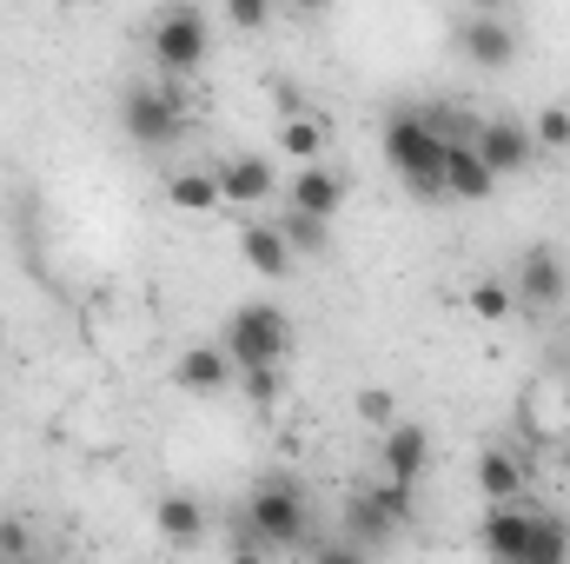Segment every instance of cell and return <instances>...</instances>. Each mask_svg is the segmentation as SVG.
Masks as SVG:
<instances>
[{"instance_id": "1", "label": "cell", "mask_w": 570, "mask_h": 564, "mask_svg": "<svg viewBox=\"0 0 570 564\" xmlns=\"http://www.w3.org/2000/svg\"><path fill=\"white\" fill-rule=\"evenodd\" d=\"M385 159H392V173L419 200H444V134L431 127L419 107H399L385 120Z\"/></svg>"}, {"instance_id": "2", "label": "cell", "mask_w": 570, "mask_h": 564, "mask_svg": "<svg viewBox=\"0 0 570 564\" xmlns=\"http://www.w3.org/2000/svg\"><path fill=\"white\" fill-rule=\"evenodd\" d=\"M253 532H259V545L266 552H305L312 545V498H305V485L298 478H266L253 498H246V512H239Z\"/></svg>"}, {"instance_id": "3", "label": "cell", "mask_w": 570, "mask_h": 564, "mask_svg": "<svg viewBox=\"0 0 570 564\" xmlns=\"http://www.w3.org/2000/svg\"><path fill=\"white\" fill-rule=\"evenodd\" d=\"M120 134L146 153L186 140V100H179V80H127L120 94Z\"/></svg>"}, {"instance_id": "4", "label": "cell", "mask_w": 570, "mask_h": 564, "mask_svg": "<svg viewBox=\"0 0 570 564\" xmlns=\"http://www.w3.org/2000/svg\"><path fill=\"white\" fill-rule=\"evenodd\" d=\"M292 319H285V305L273 299H246V305H233V319H226V332H219V346L233 352V366H285L292 359Z\"/></svg>"}, {"instance_id": "5", "label": "cell", "mask_w": 570, "mask_h": 564, "mask_svg": "<svg viewBox=\"0 0 570 564\" xmlns=\"http://www.w3.org/2000/svg\"><path fill=\"white\" fill-rule=\"evenodd\" d=\"M206 54H213L206 13H199L193 0H173V7L153 20V60H159V74H166V80H193V74L206 67Z\"/></svg>"}, {"instance_id": "6", "label": "cell", "mask_w": 570, "mask_h": 564, "mask_svg": "<svg viewBox=\"0 0 570 564\" xmlns=\"http://www.w3.org/2000/svg\"><path fill=\"white\" fill-rule=\"evenodd\" d=\"M511 292H518V305H531V312H558V305L570 299V260H564V246H551V240L524 246Z\"/></svg>"}, {"instance_id": "7", "label": "cell", "mask_w": 570, "mask_h": 564, "mask_svg": "<svg viewBox=\"0 0 570 564\" xmlns=\"http://www.w3.org/2000/svg\"><path fill=\"white\" fill-rule=\"evenodd\" d=\"M478 159L498 173V179H518V173H531V159H538V140H531V127L524 120H511V114H498V120H478Z\"/></svg>"}, {"instance_id": "8", "label": "cell", "mask_w": 570, "mask_h": 564, "mask_svg": "<svg viewBox=\"0 0 570 564\" xmlns=\"http://www.w3.org/2000/svg\"><path fill=\"white\" fill-rule=\"evenodd\" d=\"M458 54H464L471 67H484V74H504V67L518 60V27H511V13H471V20H458Z\"/></svg>"}, {"instance_id": "9", "label": "cell", "mask_w": 570, "mask_h": 564, "mask_svg": "<svg viewBox=\"0 0 570 564\" xmlns=\"http://www.w3.org/2000/svg\"><path fill=\"white\" fill-rule=\"evenodd\" d=\"M213 173H219L226 206H266V200H279V166H273L266 153H233V159H219Z\"/></svg>"}, {"instance_id": "10", "label": "cell", "mask_w": 570, "mask_h": 564, "mask_svg": "<svg viewBox=\"0 0 570 564\" xmlns=\"http://www.w3.org/2000/svg\"><path fill=\"white\" fill-rule=\"evenodd\" d=\"M233 379H239V366H233V352H226L219 339L186 346V352H179V366H173V386H179V392H193V399H219Z\"/></svg>"}, {"instance_id": "11", "label": "cell", "mask_w": 570, "mask_h": 564, "mask_svg": "<svg viewBox=\"0 0 570 564\" xmlns=\"http://www.w3.org/2000/svg\"><path fill=\"white\" fill-rule=\"evenodd\" d=\"M379 465H385V478H399V485H419L431 465V431L419 419H392L379 431Z\"/></svg>"}, {"instance_id": "12", "label": "cell", "mask_w": 570, "mask_h": 564, "mask_svg": "<svg viewBox=\"0 0 570 564\" xmlns=\"http://www.w3.org/2000/svg\"><path fill=\"white\" fill-rule=\"evenodd\" d=\"M285 206L318 213V220H338V213H345V173L325 166V159H305V166L285 179Z\"/></svg>"}, {"instance_id": "13", "label": "cell", "mask_w": 570, "mask_h": 564, "mask_svg": "<svg viewBox=\"0 0 570 564\" xmlns=\"http://www.w3.org/2000/svg\"><path fill=\"white\" fill-rule=\"evenodd\" d=\"M478 545H484L491 558H504V564H524V545H531V505H524V498L491 505V512H484Z\"/></svg>"}, {"instance_id": "14", "label": "cell", "mask_w": 570, "mask_h": 564, "mask_svg": "<svg viewBox=\"0 0 570 564\" xmlns=\"http://www.w3.org/2000/svg\"><path fill=\"white\" fill-rule=\"evenodd\" d=\"M491 193H498V173L478 159V146H471V140H451V146H444V200L478 206V200H491Z\"/></svg>"}, {"instance_id": "15", "label": "cell", "mask_w": 570, "mask_h": 564, "mask_svg": "<svg viewBox=\"0 0 570 564\" xmlns=\"http://www.w3.org/2000/svg\"><path fill=\"white\" fill-rule=\"evenodd\" d=\"M239 260H246L259 280H292V266H298V253L285 246L279 226H239Z\"/></svg>"}, {"instance_id": "16", "label": "cell", "mask_w": 570, "mask_h": 564, "mask_svg": "<svg viewBox=\"0 0 570 564\" xmlns=\"http://www.w3.org/2000/svg\"><path fill=\"white\" fill-rule=\"evenodd\" d=\"M471 478H478V492H484V505H504V498H524V458H518V451H504V445H491V451H478V465H471Z\"/></svg>"}, {"instance_id": "17", "label": "cell", "mask_w": 570, "mask_h": 564, "mask_svg": "<svg viewBox=\"0 0 570 564\" xmlns=\"http://www.w3.org/2000/svg\"><path fill=\"white\" fill-rule=\"evenodd\" d=\"M153 518H159V538H166V545H199V538H206V505H199L193 492H166V498L153 505Z\"/></svg>"}, {"instance_id": "18", "label": "cell", "mask_w": 570, "mask_h": 564, "mask_svg": "<svg viewBox=\"0 0 570 564\" xmlns=\"http://www.w3.org/2000/svg\"><path fill=\"white\" fill-rule=\"evenodd\" d=\"M166 200H173L179 213H219V206H226V193H219V173H199V166L173 173V179H166Z\"/></svg>"}, {"instance_id": "19", "label": "cell", "mask_w": 570, "mask_h": 564, "mask_svg": "<svg viewBox=\"0 0 570 564\" xmlns=\"http://www.w3.org/2000/svg\"><path fill=\"white\" fill-rule=\"evenodd\" d=\"M279 233H285V246H292L298 260H325V253H332V220H318V213L285 206V213H279Z\"/></svg>"}, {"instance_id": "20", "label": "cell", "mask_w": 570, "mask_h": 564, "mask_svg": "<svg viewBox=\"0 0 570 564\" xmlns=\"http://www.w3.org/2000/svg\"><path fill=\"white\" fill-rule=\"evenodd\" d=\"M325 140H332V134H325L318 114H292V120H279V146H285V159H298V166H305V159H325Z\"/></svg>"}, {"instance_id": "21", "label": "cell", "mask_w": 570, "mask_h": 564, "mask_svg": "<svg viewBox=\"0 0 570 564\" xmlns=\"http://www.w3.org/2000/svg\"><path fill=\"white\" fill-rule=\"evenodd\" d=\"M570 558V525L551 518V512H531V545H524V564H564Z\"/></svg>"}, {"instance_id": "22", "label": "cell", "mask_w": 570, "mask_h": 564, "mask_svg": "<svg viewBox=\"0 0 570 564\" xmlns=\"http://www.w3.org/2000/svg\"><path fill=\"white\" fill-rule=\"evenodd\" d=\"M464 305H471V319L498 325V319H511V312H518V292H511L504 280H471V292H464Z\"/></svg>"}, {"instance_id": "23", "label": "cell", "mask_w": 570, "mask_h": 564, "mask_svg": "<svg viewBox=\"0 0 570 564\" xmlns=\"http://www.w3.org/2000/svg\"><path fill=\"white\" fill-rule=\"evenodd\" d=\"M239 392H246V406H279L285 366H239Z\"/></svg>"}, {"instance_id": "24", "label": "cell", "mask_w": 570, "mask_h": 564, "mask_svg": "<svg viewBox=\"0 0 570 564\" xmlns=\"http://www.w3.org/2000/svg\"><path fill=\"white\" fill-rule=\"evenodd\" d=\"M531 140H538V153H570V107H544L531 120Z\"/></svg>"}, {"instance_id": "25", "label": "cell", "mask_w": 570, "mask_h": 564, "mask_svg": "<svg viewBox=\"0 0 570 564\" xmlns=\"http://www.w3.org/2000/svg\"><path fill=\"white\" fill-rule=\"evenodd\" d=\"M219 7H226L233 33H266V20H273V7H279V0H219Z\"/></svg>"}, {"instance_id": "26", "label": "cell", "mask_w": 570, "mask_h": 564, "mask_svg": "<svg viewBox=\"0 0 570 564\" xmlns=\"http://www.w3.org/2000/svg\"><path fill=\"white\" fill-rule=\"evenodd\" d=\"M352 406H358V419L372 425V431H385V425L399 419V399H392V392H385V386H365V392H358V399H352Z\"/></svg>"}, {"instance_id": "27", "label": "cell", "mask_w": 570, "mask_h": 564, "mask_svg": "<svg viewBox=\"0 0 570 564\" xmlns=\"http://www.w3.org/2000/svg\"><path fill=\"white\" fill-rule=\"evenodd\" d=\"M266 94H273V120L312 114V107H305V87H298V80H285V74H273V80H266Z\"/></svg>"}, {"instance_id": "28", "label": "cell", "mask_w": 570, "mask_h": 564, "mask_svg": "<svg viewBox=\"0 0 570 564\" xmlns=\"http://www.w3.org/2000/svg\"><path fill=\"white\" fill-rule=\"evenodd\" d=\"M33 552V532L20 518H0V558H27Z\"/></svg>"}, {"instance_id": "29", "label": "cell", "mask_w": 570, "mask_h": 564, "mask_svg": "<svg viewBox=\"0 0 570 564\" xmlns=\"http://www.w3.org/2000/svg\"><path fill=\"white\" fill-rule=\"evenodd\" d=\"M292 13H305V20H318V13H332V0H285Z\"/></svg>"}, {"instance_id": "30", "label": "cell", "mask_w": 570, "mask_h": 564, "mask_svg": "<svg viewBox=\"0 0 570 564\" xmlns=\"http://www.w3.org/2000/svg\"><path fill=\"white\" fill-rule=\"evenodd\" d=\"M471 13H511V0H464Z\"/></svg>"}, {"instance_id": "31", "label": "cell", "mask_w": 570, "mask_h": 564, "mask_svg": "<svg viewBox=\"0 0 570 564\" xmlns=\"http://www.w3.org/2000/svg\"><path fill=\"white\" fill-rule=\"evenodd\" d=\"M564 412H570V372H564Z\"/></svg>"}, {"instance_id": "32", "label": "cell", "mask_w": 570, "mask_h": 564, "mask_svg": "<svg viewBox=\"0 0 570 564\" xmlns=\"http://www.w3.org/2000/svg\"><path fill=\"white\" fill-rule=\"evenodd\" d=\"M0 346H7V319H0Z\"/></svg>"}, {"instance_id": "33", "label": "cell", "mask_w": 570, "mask_h": 564, "mask_svg": "<svg viewBox=\"0 0 570 564\" xmlns=\"http://www.w3.org/2000/svg\"><path fill=\"white\" fill-rule=\"evenodd\" d=\"M53 7H80V0H53Z\"/></svg>"}]
</instances>
